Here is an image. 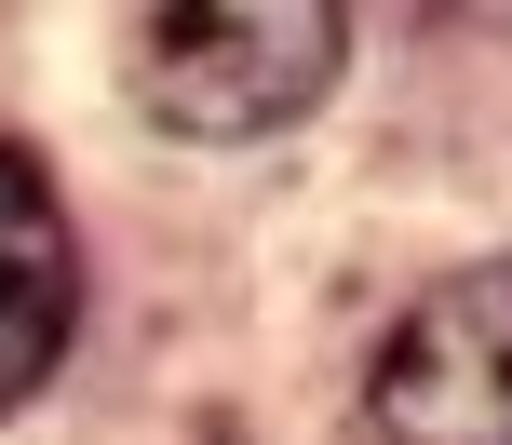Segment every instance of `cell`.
Here are the masks:
<instances>
[{
    "mask_svg": "<svg viewBox=\"0 0 512 445\" xmlns=\"http://www.w3.org/2000/svg\"><path fill=\"white\" fill-rule=\"evenodd\" d=\"M378 432L391 445H512V257L432 284L378 351Z\"/></svg>",
    "mask_w": 512,
    "mask_h": 445,
    "instance_id": "cell-2",
    "label": "cell"
},
{
    "mask_svg": "<svg viewBox=\"0 0 512 445\" xmlns=\"http://www.w3.org/2000/svg\"><path fill=\"white\" fill-rule=\"evenodd\" d=\"M351 27L324 0H216V14H149L135 27V108L176 135H283L297 108H324Z\"/></svg>",
    "mask_w": 512,
    "mask_h": 445,
    "instance_id": "cell-1",
    "label": "cell"
},
{
    "mask_svg": "<svg viewBox=\"0 0 512 445\" xmlns=\"http://www.w3.org/2000/svg\"><path fill=\"white\" fill-rule=\"evenodd\" d=\"M68 324H81V243H68V216H54L41 162L0 149V405H27L54 378Z\"/></svg>",
    "mask_w": 512,
    "mask_h": 445,
    "instance_id": "cell-3",
    "label": "cell"
}]
</instances>
